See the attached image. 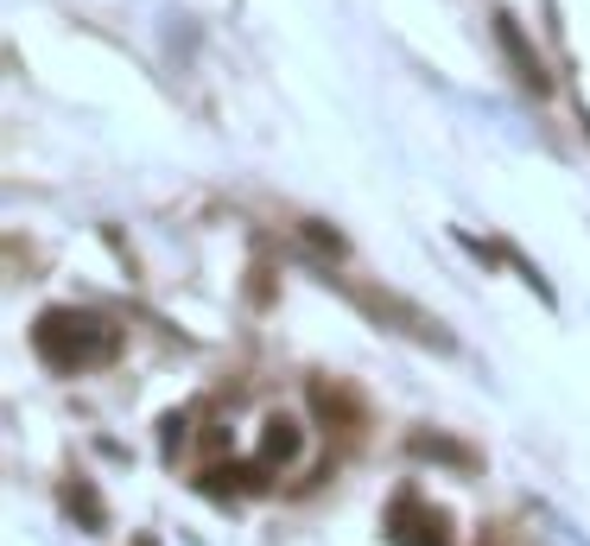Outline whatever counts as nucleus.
<instances>
[{
  "mask_svg": "<svg viewBox=\"0 0 590 546\" xmlns=\"http://www.w3.org/2000/svg\"><path fill=\"white\" fill-rule=\"evenodd\" d=\"M495 39H502V45H508V52H514V71H521V83H527V89H546V71H539L534 45H527V39H521V26H514L508 13H502V20H495Z\"/></svg>",
  "mask_w": 590,
  "mask_h": 546,
  "instance_id": "obj_3",
  "label": "nucleus"
},
{
  "mask_svg": "<svg viewBox=\"0 0 590 546\" xmlns=\"http://www.w3.org/2000/svg\"><path fill=\"white\" fill-rule=\"evenodd\" d=\"M350 299H362V306H368L375 318H387V331H400V338H419L426 350H451V338H444V331H438V324L419 312V306H400V299H387L382 287H356V280H350Z\"/></svg>",
  "mask_w": 590,
  "mask_h": 546,
  "instance_id": "obj_2",
  "label": "nucleus"
},
{
  "mask_svg": "<svg viewBox=\"0 0 590 546\" xmlns=\"http://www.w3.org/2000/svg\"><path fill=\"white\" fill-rule=\"evenodd\" d=\"M32 343H39V356L52 368H96L108 363L115 350H121V331L108 324L103 312H45L39 318V331H32Z\"/></svg>",
  "mask_w": 590,
  "mask_h": 546,
  "instance_id": "obj_1",
  "label": "nucleus"
}]
</instances>
